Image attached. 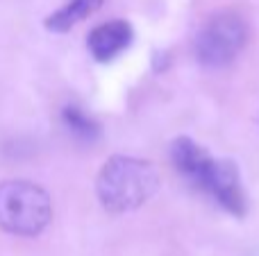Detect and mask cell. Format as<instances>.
Segmentation results:
<instances>
[{
  "label": "cell",
  "instance_id": "3",
  "mask_svg": "<svg viewBox=\"0 0 259 256\" xmlns=\"http://www.w3.org/2000/svg\"><path fill=\"white\" fill-rule=\"evenodd\" d=\"M248 41L246 21L232 9L216 12L205 21L196 36V57L211 68L225 66L239 57Z\"/></svg>",
  "mask_w": 259,
  "mask_h": 256
},
{
  "label": "cell",
  "instance_id": "8",
  "mask_svg": "<svg viewBox=\"0 0 259 256\" xmlns=\"http://www.w3.org/2000/svg\"><path fill=\"white\" fill-rule=\"evenodd\" d=\"M64 122H66L68 130H71L75 136H80V139L91 141V139L98 136V125H96V122L77 107H66L64 109Z\"/></svg>",
  "mask_w": 259,
  "mask_h": 256
},
{
  "label": "cell",
  "instance_id": "2",
  "mask_svg": "<svg viewBox=\"0 0 259 256\" xmlns=\"http://www.w3.org/2000/svg\"><path fill=\"white\" fill-rule=\"evenodd\" d=\"M53 204L41 186L32 181L0 184V227L16 236H36L48 227Z\"/></svg>",
  "mask_w": 259,
  "mask_h": 256
},
{
  "label": "cell",
  "instance_id": "4",
  "mask_svg": "<svg viewBox=\"0 0 259 256\" xmlns=\"http://www.w3.org/2000/svg\"><path fill=\"white\" fill-rule=\"evenodd\" d=\"M198 190H202L205 195L214 198L219 202L221 209H225L228 213L237 218L246 216V193L241 188V177H239V170L232 161H214L209 163L205 177H202Z\"/></svg>",
  "mask_w": 259,
  "mask_h": 256
},
{
  "label": "cell",
  "instance_id": "5",
  "mask_svg": "<svg viewBox=\"0 0 259 256\" xmlns=\"http://www.w3.org/2000/svg\"><path fill=\"white\" fill-rule=\"evenodd\" d=\"M170 159H173V163H175V170H178L193 188L200 186L207 168L214 161V157H209L196 141L187 139V136H180V139L173 141V145H170Z\"/></svg>",
  "mask_w": 259,
  "mask_h": 256
},
{
  "label": "cell",
  "instance_id": "6",
  "mask_svg": "<svg viewBox=\"0 0 259 256\" xmlns=\"http://www.w3.org/2000/svg\"><path fill=\"white\" fill-rule=\"evenodd\" d=\"M132 25L127 21H109L89 34V50L98 61H112L132 43Z\"/></svg>",
  "mask_w": 259,
  "mask_h": 256
},
{
  "label": "cell",
  "instance_id": "7",
  "mask_svg": "<svg viewBox=\"0 0 259 256\" xmlns=\"http://www.w3.org/2000/svg\"><path fill=\"white\" fill-rule=\"evenodd\" d=\"M100 7V0H68L64 7L46 18V27L53 32H66Z\"/></svg>",
  "mask_w": 259,
  "mask_h": 256
},
{
  "label": "cell",
  "instance_id": "1",
  "mask_svg": "<svg viewBox=\"0 0 259 256\" xmlns=\"http://www.w3.org/2000/svg\"><path fill=\"white\" fill-rule=\"evenodd\" d=\"M159 188L155 163L139 157L107 159L96 179L98 200L109 213H127L143 207Z\"/></svg>",
  "mask_w": 259,
  "mask_h": 256
}]
</instances>
